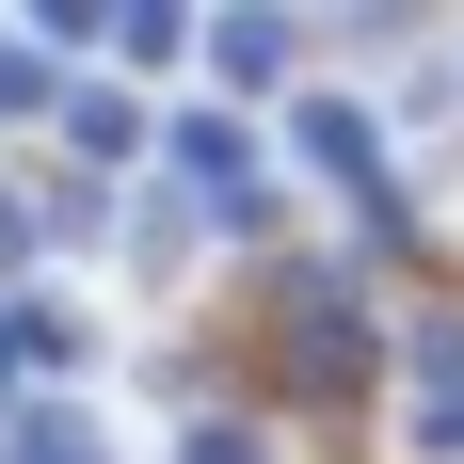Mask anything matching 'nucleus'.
Masks as SVG:
<instances>
[{
	"mask_svg": "<svg viewBox=\"0 0 464 464\" xmlns=\"http://www.w3.org/2000/svg\"><path fill=\"white\" fill-rule=\"evenodd\" d=\"M208 64H225V81H273L288 33H273V16H225V33H208Z\"/></svg>",
	"mask_w": 464,
	"mask_h": 464,
	"instance_id": "f257e3e1",
	"label": "nucleus"
},
{
	"mask_svg": "<svg viewBox=\"0 0 464 464\" xmlns=\"http://www.w3.org/2000/svg\"><path fill=\"white\" fill-rule=\"evenodd\" d=\"M16 449H33V464H81V417H33Z\"/></svg>",
	"mask_w": 464,
	"mask_h": 464,
	"instance_id": "f03ea898",
	"label": "nucleus"
}]
</instances>
